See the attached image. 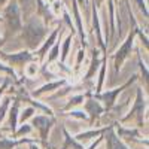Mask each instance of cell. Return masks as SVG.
<instances>
[{"mask_svg": "<svg viewBox=\"0 0 149 149\" xmlns=\"http://www.w3.org/2000/svg\"><path fill=\"white\" fill-rule=\"evenodd\" d=\"M5 2H6V0H0V5H3Z\"/></svg>", "mask_w": 149, "mask_h": 149, "instance_id": "f546056e", "label": "cell"}, {"mask_svg": "<svg viewBox=\"0 0 149 149\" xmlns=\"http://www.w3.org/2000/svg\"><path fill=\"white\" fill-rule=\"evenodd\" d=\"M5 17H6V22H8V27L9 30L15 31L21 27V18H19V9L17 5H9L6 8V12H5Z\"/></svg>", "mask_w": 149, "mask_h": 149, "instance_id": "7a4b0ae2", "label": "cell"}, {"mask_svg": "<svg viewBox=\"0 0 149 149\" xmlns=\"http://www.w3.org/2000/svg\"><path fill=\"white\" fill-rule=\"evenodd\" d=\"M17 112H18V107L14 106V109L10 112V127H12V130H15V127H17Z\"/></svg>", "mask_w": 149, "mask_h": 149, "instance_id": "8fae6325", "label": "cell"}, {"mask_svg": "<svg viewBox=\"0 0 149 149\" xmlns=\"http://www.w3.org/2000/svg\"><path fill=\"white\" fill-rule=\"evenodd\" d=\"M97 145H98V142H95V143H93V145H91V146H90L88 149H95V146H97Z\"/></svg>", "mask_w": 149, "mask_h": 149, "instance_id": "83f0119b", "label": "cell"}, {"mask_svg": "<svg viewBox=\"0 0 149 149\" xmlns=\"http://www.w3.org/2000/svg\"><path fill=\"white\" fill-rule=\"evenodd\" d=\"M73 115L74 116H79V118H85V113H82V112H74Z\"/></svg>", "mask_w": 149, "mask_h": 149, "instance_id": "d4e9b609", "label": "cell"}, {"mask_svg": "<svg viewBox=\"0 0 149 149\" xmlns=\"http://www.w3.org/2000/svg\"><path fill=\"white\" fill-rule=\"evenodd\" d=\"M0 70H3V72H8V73H10V74H14L12 69H9V67H5V66H2V64H0Z\"/></svg>", "mask_w": 149, "mask_h": 149, "instance_id": "603a6c76", "label": "cell"}, {"mask_svg": "<svg viewBox=\"0 0 149 149\" xmlns=\"http://www.w3.org/2000/svg\"><path fill=\"white\" fill-rule=\"evenodd\" d=\"M22 2L26 3V5H29V3H30V0H22Z\"/></svg>", "mask_w": 149, "mask_h": 149, "instance_id": "f1b7e54d", "label": "cell"}, {"mask_svg": "<svg viewBox=\"0 0 149 149\" xmlns=\"http://www.w3.org/2000/svg\"><path fill=\"white\" fill-rule=\"evenodd\" d=\"M30 131V127H22L19 131H18V134H24V133H29Z\"/></svg>", "mask_w": 149, "mask_h": 149, "instance_id": "cb8c5ba5", "label": "cell"}, {"mask_svg": "<svg viewBox=\"0 0 149 149\" xmlns=\"http://www.w3.org/2000/svg\"><path fill=\"white\" fill-rule=\"evenodd\" d=\"M8 106H9V100H8V98H6V100H5V103L2 104V107H0V121L3 119V116H5V112H6Z\"/></svg>", "mask_w": 149, "mask_h": 149, "instance_id": "9a60e30c", "label": "cell"}, {"mask_svg": "<svg viewBox=\"0 0 149 149\" xmlns=\"http://www.w3.org/2000/svg\"><path fill=\"white\" fill-rule=\"evenodd\" d=\"M57 55H58V48L55 46V48L52 49V52H51V55H49V58H48V60H49V61H52V60H55V58H57Z\"/></svg>", "mask_w": 149, "mask_h": 149, "instance_id": "ffe728a7", "label": "cell"}, {"mask_svg": "<svg viewBox=\"0 0 149 149\" xmlns=\"http://www.w3.org/2000/svg\"><path fill=\"white\" fill-rule=\"evenodd\" d=\"M36 70H37V67H36V64H31L29 69H27V74L29 76H33V74L36 73Z\"/></svg>", "mask_w": 149, "mask_h": 149, "instance_id": "44dd1931", "label": "cell"}, {"mask_svg": "<svg viewBox=\"0 0 149 149\" xmlns=\"http://www.w3.org/2000/svg\"><path fill=\"white\" fill-rule=\"evenodd\" d=\"M5 58L10 63H17V64H21V63H26L31 58V55L29 52H19V54H12V55H5Z\"/></svg>", "mask_w": 149, "mask_h": 149, "instance_id": "5b68a950", "label": "cell"}, {"mask_svg": "<svg viewBox=\"0 0 149 149\" xmlns=\"http://www.w3.org/2000/svg\"><path fill=\"white\" fill-rule=\"evenodd\" d=\"M64 82L63 81H60V82H54V84H49V85H45L42 90H39V93H43V91H51L52 88H58V86H61Z\"/></svg>", "mask_w": 149, "mask_h": 149, "instance_id": "7c38bea8", "label": "cell"}, {"mask_svg": "<svg viewBox=\"0 0 149 149\" xmlns=\"http://www.w3.org/2000/svg\"><path fill=\"white\" fill-rule=\"evenodd\" d=\"M24 39L27 40V43L30 46H36L42 40V37L45 36V27L40 26L39 22L31 21L30 24H27V27L24 29Z\"/></svg>", "mask_w": 149, "mask_h": 149, "instance_id": "6da1fadb", "label": "cell"}, {"mask_svg": "<svg viewBox=\"0 0 149 149\" xmlns=\"http://www.w3.org/2000/svg\"><path fill=\"white\" fill-rule=\"evenodd\" d=\"M57 34H58V30H54V31H52V34L49 36V39L45 42V45L39 49V55H40V57L48 51V48H51V46H52V43H54V40H55V37H57Z\"/></svg>", "mask_w": 149, "mask_h": 149, "instance_id": "ba28073f", "label": "cell"}, {"mask_svg": "<svg viewBox=\"0 0 149 149\" xmlns=\"http://www.w3.org/2000/svg\"><path fill=\"white\" fill-rule=\"evenodd\" d=\"M102 131H90V133H84V134H79L78 137L79 139H90V137H95V136H98Z\"/></svg>", "mask_w": 149, "mask_h": 149, "instance_id": "5bb4252c", "label": "cell"}, {"mask_svg": "<svg viewBox=\"0 0 149 149\" xmlns=\"http://www.w3.org/2000/svg\"><path fill=\"white\" fill-rule=\"evenodd\" d=\"M82 57H84V52L81 51V52H79V57H78V63H81V60H82Z\"/></svg>", "mask_w": 149, "mask_h": 149, "instance_id": "4316f807", "label": "cell"}, {"mask_svg": "<svg viewBox=\"0 0 149 149\" xmlns=\"http://www.w3.org/2000/svg\"><path fill=\"white\" fill-rule=\"evenodd\" d=\"M12 146H15V142H12V140H2L0 142V149H12Z\"/></svg>", "mask_w": 149, "mask_h": 149, "instance_id": "4fadbf2b", "label": "cell"}, {"mask_svg": "<svg viewBox=\"0 0 149 149\" xmlns=\"http://www.w3.org/2000/svg\"><path fill=\"white\" fill-rule=\"evenodd\" d=\"M107 143H109V149H127L125 146L119 142V139L116 137L113 133H109V136H107Z\"/></svg>", "mask_w": 149, "mask_h": 149, "instance_id": "52a82bcc", "label": "cell"}, {"mask_svg": "<svg viewBox=\"0 0 149 149\" xmlns=\"http://www.w3.org/2000/svg\"><path fill=\"white\" fill-rule=\"evenodd\" d=\"M97 64H98V60H97V55H94V61H93V66H91V70L88 72V74H86V78H90L91 74L94 73V70L97 69Z\"/></svg>", "mask_w": 149, "mask_h": 149, "instance_id": "2e32d148", "label": "cell"}, {"mask_svg": "<svg viewBox=\"0 0 149 149\" xmlns=\"http://www.w3.org/2000/svg\"><path fill=\"white\" fill-rule=\"evenodd\" d=\"M69 45H70V37L64 42V48H63V60L67 57V51H69Z\"/></svg>", "mask_w": 149, "mask_h": 149, "instance_id": "e0dca14e", "label": "cell"}, {"mask_svg": "<svg viewBox=\"0 0 149 149\" xmlns=\"http://www.w3.org/2000/svg\"><path fill=\"white\" fill-rule=\"evenodd\" d=\"M33 112H34L33 109H27V110H24V113H22V116H21V121H26V119L33 113Z\"/></svg>", "mask_w": 149, "mask_h": 149, "instance_id": "d6986e66", "label": "cell"}, {"mask_svg": "<svg viewBox=\"0 0 149 149\" xmlns=\"http://www.w3.org/2000/svg\"><path fill=\"white\" fill-rule=\"evenodd\" d=\"M86 110L90 112L91 115H98V113H102V106L98 104L97 102H94V100H90L88 103H86Z\"/></svg>", "mask_w": 149, "mask_h": 149, "instance_id": "9c48e42d", "label": "cell"}, {"mask_svg": "<svg viewBox=\"0 0 149 149\" xmlns=\"http://www.w3.org/2000/svg\"><path fill=\"white\" fill-rule=\"evenodd\" d=\"M81 100H82V97H76V98H73V100H72V102L69 103V107H70L72 104H78V103H79Z\"/></svg>", "mask_w": 149, "mask_h": 149, "instance_id": "7402d4cb", "label": "cell"}, {"mask_svg": "<svg viewBox=\"0 0 149 149\" xmlns=\"http://www.w3.org/2000/svg\"><path fill=\"white\" fill-rule=\"evenodd\" d=\"M131 46H133V34L128 37V40L125 42V45H124V46L119 49V51L116 52V57H115V63H116V66H121V63L124 61V58L128 55V51L131 49Z\"/></svg>", "mask_w": 149, "mask_h": 149, "instance_id": "277c9868", "label": "cell"}, {"mask_svg": "<svg viewBox=\"0 0 149 149\" xmlns=\"http://www.w3.org/2000/svg\"><path fill=\"white\" fill-rule=\"evenodd\" d=\"M137 2H139V5H140V8L145 10V15H146V9H145V3H143V0H137Z\"/></svg>", "mask_w": 149, "mask_h": 149, "instance_id": "484cf974", "label": "cell"}, {"mask_svg": "<svg viewBox=\"0 0 149 149\" xmlns=\"http://www.w3.org/2000/svg\"><path fill=\"white\" fill-rule=\"evenodd\" d=\"M0 94H2V90H0Z\"/></svg>", "mask_w": 149, "mask_h": 149, "instance_id": "1f68e13d", "label": "cell"}, {"mask_svg": "<svg viewBox=\"0 0 149 149\" xmlns=\"http://www.w3.org/2000/svg\"><path fill=\"white\" fill-rule=\"evenodd\" d=\"M64 134H66V145H64V148L72 146V148H74V149H82V146H81L79 143L74 142V140L70 137V136H69V133H67V131H64Z\"/></svg>", "mask_w": 149, "mask_h": 149, "instance_id": "30bf717a", "label": "cell"}, {"mask_svg": "<svg viewBox=\"0 0 149 149\" xmlns=\"http://www.w3.org/2000/svg\"><path fill=\"white\" fill-rule=\"evenodd\" d=\"M31 149H37V148H36V146H33V148H31Z\"/></svg>", "mask_w": 149, "mask_h": 149, "instance_id": "4dcf8cb0", "label": "cell"}, {"mask_svg": "<svg viewBox=\"0 0 149 149\" xmlns=\"http://www.w3.org/2000/svg\"><path fill=\"white\" fill-rule=\"evenodd\" d=\"M33 124L40 130V133H42V139H45V137H46V133H48L49 127H51V124H52V121H51V119H48L46 116H36V118L33 119Z\"/></svg>", "mask_w": 149, "mask_h": 149, "instance_id": "3957f363", "label": "cell"}, {"mask_svg": "<svg viewBox=\"0 0 149 149\" xmlns=\"http://www.w3.org/2000/svg\"><path fill=\"white\" fill-rule=\"evenodd\" d=\"M130 84V82H128ZM128 84H125V85H122L121 86V88H118V90H115V91H112V93H106V94H103V95H100V98H102V100H104V103H106V106L107 107H110L112 104H113V100H115V97L124 90V88H125V86L128 85Z\"/></svg>", "mask_w": 149, "mask_h": 149, "instance_id": "8992f818", "label": "cell"}, {"mask_svg": "<svg viewBox=\"0 0 149 149\" xmlns=\"http://www.w3.org/2000/svg\"><path fill=\"white\" fill-rule=\"evenodd\" d=\"M60 10H61V2H60V0H55V3H54V14L58 15Z\"/></svg>", "mask_w": 149, "mask_h": 149, "instance_id": "ac0fdd59", "label": "cell"}]
</instances>
